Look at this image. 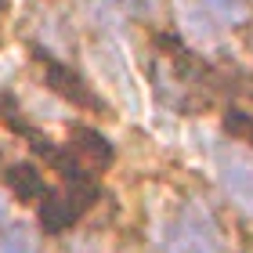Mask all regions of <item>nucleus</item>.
<instances>
[{
	"instance_id": "nucleus-10",
	"label": "nucleus",
	"mask_w": 253,
	"mask_h": 253,
	"mask_svg": "<svg viewBox=\"0 0 253 253\" xmlns=\"http://www.w3.org/2000/svg\"><path fill=\"white\" fill-rule=\"evenodd\" d=\"M7 213V199H4V192H0V217Z\"/></svg>"
},
{
	"instance_id": "nucleus-2",
	"label": "nucleus",
	"mask_w": 253,
	"mask_h": 253,
	"mask_svg": "<svg viewBox=\"0 0 253 253\" xmlns=\"http://www.w3.org/2000/svg\"><path fill=\"white\" fill-rule=\"evenodd\" d=\"M90 199H94V188L84 185L80 177H73V188L51 195V199L40 206L43 228H47V232H65V228H73V224L80 221V213L90 206Z\"/></svg>"
},
{
	"instance_id": "nucleus-1",
	"label": "nucleus",
	"mask_w": 253,
	"mask_h": 253,
	"mask_svg": "<svg viewBox=\"0 0 253 253\" xmlns=\"http://www.w3.org/2000/svg\"><path fill=\"white\" fill-rule=\"evenodd\" d=\"M170 253H224L217 221L203 203H188L181 210V221L170 235Z\"/></svg>"
},
{
	"instance_id": "nucleus-7",
	"label": "nucleus",
	"mask_w": 253,
	"mask_h": 253,
	"mask_svg": "<svg viewBox=\"0 0 253 253\" xmlns=\"http://www.w3.org/2000/svg\"><path fill=\"white\" fill-rule=\"evenodd\" d=\"M40 250V239L29 224H11L0 232V253H37Z\"/></svg>"
},
{
	"instance_id": "nucleus-3",
	"label": "nucleus",
	"mask_w": 253,
	"mask_h": 253,
	"mask_svg": "<svg viewBox=\"0 0 253 253\" xmlns=\"http://www.w3.org/2000/svg\"><path fill=\"white\" fill-rule=\"evenodd\" d=\"M217 177H221V188L232 195L246 213H253V159L246 152L224 148V152L217 156Z\"/></svg>"
},
{
	"instance_id": "nucleus-5",
	"label": "nucleus",
	"mask_w": 253,
	"mask_h": 253,
	"mask_svg": "<svg viewBox=\"0 0 253 253\" xmlns=\"http://www.w3.org/2000/svg\"><path fill=\"white\" fill-rule=\"evenodd\" d=\"M199 4H203V11L221 29L246 26V22H250V4H246V0H199Z\"/></svg>"
},
{
	"instance_id": "nucleus-9",
	"label": "nucleus",
	"mask_w": 253,
	"mask_h": 253,
	"mask_svg": "<svg viewBox=\"0 0 253 253\" xmlns=\"http://www.w3.org/2000/svg\"><path fill=\"white\" fill-rule=\"evenodd\" d=\"M47 73H51V80H54V84H51V87H58V90H65V94H69V98H76V101H84V105H87V101H90V94H87V90H84V80H80L76 73H69V69H65V65H47Z\"/></svg>"
},
{
	"instance_id": "nucleus-4",
	"label": "nucleus",
	"mask_w": 253,
	"mask_h": 253,
	"mask_svg": "<svg viewBox=\"0 0 253 253\" xmlns=\"http://www.w3.org/2000/svg\"><path fill=\"white\" fill-rule=\"evenodd\" d=\"M177 15L185 22V37L195 43V47H217L221 43V26L203 11V4H177Z\"/></svg>"
},
{
	"instance_id": "nucleus-8",
	"label": "nucleus",
	"mask_w": 253,
	"mask_h": 253,
	"mask_svg": "<svg viewBox=\"0 0 253 253\" xmlns=\"http://www.w3.org/2000/svg\"><path fill=\"white\" fill-rule=\"evenodd\" d=\"M76 137H80V141H73V148H76V152H84V156L90 159V167H105L109 159H112V152H109V145H105V137H101V134H94V130H80Z\"/></svg>"
},
{
	"instance_id": "nucleus-6",
	"label": "nucleus",
	"mask_w": 253,
	"mask_h": 253,
	"mask_svg": "<svg viewBox=\"0 0 253 253\" xmlns=\"http://www.w3.org/2000/svg\"><path fill=\"white\" fill-rule=\"evenodd\" d=\"M7 181H11V188H15L18 199H40V195H43V177H40V170L29 167V163L11 167L7 170Z\"/></svg>"
}]
</instances>
